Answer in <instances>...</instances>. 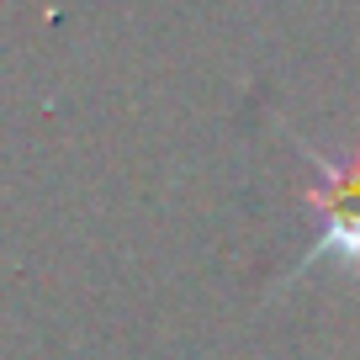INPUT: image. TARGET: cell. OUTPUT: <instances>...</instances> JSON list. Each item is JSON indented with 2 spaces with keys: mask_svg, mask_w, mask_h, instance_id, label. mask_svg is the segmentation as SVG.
I'll return each mask as SVG.
<instances>
[{
  "mask_svg": "<svg viewBox=\"0 0 360 360\" xmlns=\"http://www.w3.org/2000/svg\"><path fill=\"white\" fill-rule=\"evenodd\" d=\"M313 159V186L302 191V202L318 212V249L307 259H339L345 270H360V143L345 159H323L313 148H302Z\"/></svg>",
  "mask_w": 360,
  "mask_h": 360,
  "instance_id": "obj_1",
  "label": "cell"
}]
</instances>
